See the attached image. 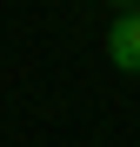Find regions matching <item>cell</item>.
<instances>
[{
    "instance_id": "obj_1",
    "label": "cell",
    "mask_w": 140,
    "mask_h": 147,
    "mask_svg": "<svg viewBox=\"0 0 140 147\" xmlns=\"http://www.w3.org/2000/svg\"><path fill=\"white\" fill-rule=\"evenodd\" d=\"M107 54H113V67L140 74V13H120V20H113V34H107Z\"/></svg>"
}]
</instances>
